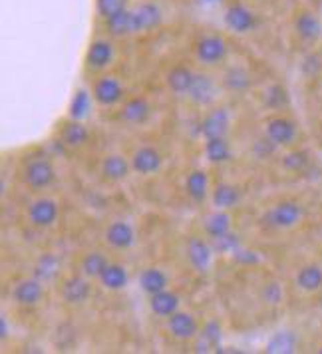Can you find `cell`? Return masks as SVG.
<instances>
[{"mask_svg": "<svg viewBox=\"0 0 322 354\" xmlns=\"http://www.w3.org/2000/svg\"><path fill=\"white\" fill-rule=\"evenodd\" d=\"M138 283H140V289L144 290L145 295L149 297V295H155V292H160V290L167 289L169 277L163 273L161 269H158V267H147V269H144V271L140 273Z\"/></svg>", "mask_w": 322, "mask_h": 354, "instance_id": "obj_24", "label": "cell"}, {"mask_svg": "<svg viewBox=\"0 0 322 354\" xmlns=\"http://www.w3.org/2000/svg\"><path fill=\"white\" fill-rule=\"evenodd\" d=\"M296 346H299V337L292 330H281L269 338L265 351L269 354H290L296 351Z\"/></svg>", "mask_w": 322, "mask_h": 354, "instance_id": "obj_30", "label": "cell"}, {"mask_svg": "<svg viewBox=\"0 0 322 354\" xmlns=\"http://www.w3.org/2000/svg\"><path fill=\"white\" fill-rule=\"evenodd\" d=\"M205 158L211 163H225L233 158V151H231V145L227 142L225 138H209L205 140Z\"/></svg>", "mask_w": 322, "mask_h": 354, "instance_id": "obj_31", "label": "cell"}, {"mask_svg": "<svg viewBox=\"0 0 322 354\" xmlns=\"http://www.w3.org/2000/svg\"><path fill=\"white\" fill-rule=\"evenodd\" d=\"M187 96L191 97V102L199 104V106H209L211 102L217 97V86L211 76L207 74H195L193 86L189 90Z\"/></svg>", "mask_w": 322, "mask_h": 354, "instance_id": "obj_20", "label": "cell"}, {"mask_svg": "<svg viewBox=\"0 0 322 354\" xmlns=\"http://www.w3.org/2000/svg\"><path fill=\"white\" fill-rule=\"evenodd\" d=\"M128 4V0H96V12L100 18H110L117 15L120 10H124Z\"/></svg>", "mask_w": 322, "mask_h": 354, "instance_id": "obj_41", "label": "cell"}, {"mask_svg": "<svg viewBox=\"0 0 322 354\" xmlns=\"http://www.w3.org/2000/svg\"><path fill=\"white\" fill-rule=\"evenodd\" d=\"M193 80L195 72L191 68H187V66L183 64L173 66V68L167 72V76H165L167 88H169L173 94H178V96H187L189 90H191V86H193Z\"/></svg>", "mask_w": 322, "mask_h": 354, "instance_id": "obj_17", "label": "cell"}, {"mask_svg": "<svg viewBox=\"0 0 322 354\" xmlns=\"http://www.w3.org/2000/svg\"><path fill=\"white\" fill-rule=\"evenodd\" d=\"M294 30H296L301 40L314 44V42L321 40L322 36V20L314 12L303 10L294 18Z\"/></svg>", "mask_w": 322, "mask_h": 354, "instance_id": "obj_13", "label": "cell"}, {"mask_svg": "<svg viewBox=\"0 0 322 354\" xmlns=\"http://www.w3.org/2000/svg\"><path fill=\"white\" fill-rule=\"evenodd\" d=\"M185 251H187V259H189V263H191V267H193L195 271L205 273L209 269L211 261H213V253H215L209 241L199 239V237H191L187 241Z\"/></svg>", "mask_w": 322, "mask_h": 354, "instance_id": "obj_12", "label": "cell"}, {"mask_svg": "<svg viewBox=\"0 0 322 354\" xmlns=\"http://www.w3.org/2000/svg\"><path fill=\"white\" fill-rule=\"evenodd\" d=\"M167 330L178 340H191L199 333V324L195 317L187 310H176L171 317H167Z\"/></svg>", "mask_w": 322, "mask_h": 354, "instance_id": "obj_8", "label": "cell"}, {"mask_svg": "<svg viewBox=\"0 0 322 354\" xmlns=\"http://www.w3.org/2000/svg\"><path fill=\"white\" fill-rule=\"evenodd\" d=\"M56 274H58V259L54 257V255H50V253L38 259V263H36V279H40L44 283V281L54 279Z\"/></svg>", "mask_w": 322, "mask_h": 354, "instance_id": "obj_36", "label": "cell"}, {"mask_svg": "<svg viewBox=\"0 0 322 354\" xmlns=\"http://www.w3.org/2000/svg\"><path fill=\"white\" fill-rule=\"evenodd\" d=\"M303 219V207L296 201H281L267 213V221L276 229H290Z\"/></svg>", "mask_w": 322, "mask_h": 354, "instance_id": "obj_5", "label": "cell"}, {"mask_svg": "<svg viewBox=\"0 0 322 354\" xmlns=\"http://www.w3.org/2000/svg\"><path fill=\"white\" fill-rule=\"evenodd\" d=\"M131 171V161H128L120 153H112L102 161V174L110 181H124Z\"/></svg>", "mask_w": 322, "mask_h": 354, "instance_id": "obj_25", "label": "cell"}, {"mask_svg": "<svg viewBox=\"0 0 322 354\" xmlns=\"http://www.w3.org/2000/svg\"><path fill=\"white\" fill-rule=\"evenodd\" d=\"M100 283L102 287L108 290H122L128 287L129 283V274L128 269L124 265H115V263H110L104 273L100 274Z\"/></svg>", "mask_w": 322, "mask_h": 354, "instance_id": "obj_29", "label": "cell"}, {"mask_svg": "<svg viewBox=\"0 0 322 354\" xmlns=\"http://www.w3.org/2000/svg\"><path fill=\"white\" fill-rule=\"evenodd\" d=\"M106 243L117 251L129 249L135 245V231L128 221H113L106 229Z\"/></svg>", "mask_w": 322, "mask_h": 354, "instance_id": "obj_14", "label": "cell"}, {"mask_svg": "<svg viewBox=\"0 0 322 354\" xmlns=\"http://www.w3.org/2000/svg\"><path fill=\"white\" fill-rule=\"evenodd\" d=\"M227 56V42L219 34H205L195 42V58L205 66L221 64Z\"/></svg>", "mask_w": 322, "mask_h": 354, "instance_id": "obj_2", "label": "cell"}, {"mask_svg": "<svg viewBox=\"0 0 322 354\" xmlns=\"http://www.w3.org/2000/svg\"><path fill=\"white\" fill-rule=\"evenodd\" d=\"M321 353H322V351H321Z\"/></svg>", "mask_w": 322, "mask_h": 354, "instance_id": "obj_47", "label": "cell"}, {"mask_svg": "<svg viewBox=\"0 0 322 354\" xmlns=\"http://www.w3.org/2000/svg\"><path fill=\"white\" fill-rule=\"evenodd\" d=\"M110 265V261L106 255H102V253H88L86 257L82 259L80 263V269H82V274L84 277H88V279H100V274L104 273V269Z\"/></svg>", "mask_w": 322, "mask_h": 354, "instance_id": "obj_34", "label": "cell"}, {"mask_svg": "<svg viewBox=\"0 0 322 354\" xmlns=\"http://www.w3.org/2000/svg\"><path fill=\"white\" fill-rule=\"evenodd\" d=\"M90 108H92V96L88 90H78L72 102H70V108H68V115L70 120H78L84 122L88 115H90Z\"/></svg>", "mask_w": 322, "mask_h": 354, "instance_id": "obj_33", "label": "cell"}, {"mask_svg": "<svg viewBox=\"0 0 322 354\" xmlns=\"http://www.w3.org/2000/svg\"><path fill=\"white\" fill-rule=\"evenodd\" d=\"M225 88L231 92H245L251 88V76L241 66H233L225 72Z\"/></svg>", "mask_w": 322, "mask_h": 354, "instance_id": "obj_35", "label": "cell"}, {"mask_svg": "<svg viewBox=\"0 0 322 354\" xmlns=\"http://www.w3.org/2000/svg\"><path fill=\"white\" fill-rule=\"evenodd\" d=\"M199 4H203V6H213V4H219L221 0H197Z\"/></svg>", "mask_w": 322, "mask_h": 354, "instance_id": "obj_46", "label": "cell"}, {"mask_svg": "<svg viewBox=\"0 0 322 354\" xmlns=\"http://www.w3.org/2000/svg\"><path fill=\"white\" fill-rule=\"evenodd\" d=\"M265 133L267 138L276 144L278 147L283 145H290L296 140V124L289 120V118H283V115H276L271 118L265 126Z\"/></svg>", "mask_w": 322, "mask_h": 354, "instance_id": "obj_6", "label": "cell"}, {"mask_svg": "<svg viewBox=\"0 0 322 354\" xmlns=\"http://www.w3.org/2000/svg\"><path fill=\"white\" fill-rule=\"evenodd\" d=\"M233 257L237 259L239 263H243V265H257L258 263V257L253 251H243L241 247L233 253Z\"/></svg>", "mask_w": 322, "mask_h": 354, "instance_id": "obj_44", "label": "cell"}, {"mask_svg": "<svg viewBox=\"0 0 322 354\" xmlns=\"http://www.w3.org/2000/svg\"><path fill=\"white\" fill-rule=\"evenodd\" d=\"M44 297V287H42V281L40 279H26V281H20L17 287L12 289V299L15 303L22 306H34L38 305Z\"/></svg>", "mask_w": 322, "mask_h": 354, "instance_id": "obj_15", "label": "cell"}, {"mask_svg": "<svg viewBox=\"0 0 322 354\" xmlns=\"http://www.w3.org/2000/svg\"><path fill=\"white\" fill-rule=\"evenodd\" d=\"M149 113H151V106L145 97H131L122 108V120L131 124V126H140L149 118Z\"/></svg>", "mask_w": 322, "mask_h": 354, "instance_id": "obj_22", "label": "cell"}, {"mask_svg": "<svg viewBox=\"0 0 322 354\" xmlns=\"http://www.w3.org/2000/svg\"><path fill=\"white\" fill-rule=\"evenodd\" d=\"M276 147H278V145L273 144L269 138H265V140H258L257 144H255V153H257L258 158H265V156H271Z\"/></svg>", "mask_w": 322, "mask_h": 354, "instance_id": "obj_43", "label": "cell"}, {"mask_svg": "<svg viewBox=\"0 0 322 354\" xmlns=\"http://www.w3.org/2000/svg\"><path fill=\"white\" fill-rule=\"evenodd\" d=\"M149 308H151V313L155 317L167 319L176 310H179V295L169 289L160 290L155 295H149Z\"/></svg>", "mask_w": 322, "mask_h": 354, "instance_id": "obj_19", "label": "cell"}, {"mask_svg": "<svg viewBox=\"0 0 322 354\" xmlns=\"http://www.w3.org/2000/svg\"><path fill=\"white\" fill-rule=\"evenodd\" d=\"M231 124V115L227 112V108H215L211 110L199 124V131L205 140L209 138H225Z\"/></svg>", "mask_w": 322, "mask_h": 354, "instance_id": "obj_10", "label": "cell"}, {"mask_svg": "<svg viewBox=\"0 0 322 354\" xmlns=\"http://www.w3.org/2000/svg\"><path fill=\"white\" fill-rule=\"evenodd\" d=\"M263 299H265V303H269V305H278L281 299H283V290H281V287H278L276 283H269V285H265V289H263Z\"/></svg>", "mask_w": 322, "mask_h": 354, "instance_id": "obj_42", "label": "cell"}, {"mask_svg": "<svg viewBox=\"0 0 322 354\" xmlns=\"http://www.w3.org/2000/svg\"><path fill=\"white\" fill-rule=\"evenodd\" d=\"M113 56H115V52H113L112 42L100 38V40H94L90 44L88 52H86V66L90 70L100 72V70H104V68H108V66L112 64Z\"/></svg>", "mask_w": 322, "mask_h": 354, "instance_id": "obj_11", "label": "cell"}, {"mask_svg": "<svg viewBox=\"0 0 322 354\" xmlns=\"http://www.w3.org/2000/svg\"><path fill=\"white\" fill-rule=\"evenodd\" d=\"M211 247H213L215 253H235L239 249V239L229 231V233L221 235V237L211 239Z\"/></svg>", "mask_w": 322, "mask_h": 354, "instance_id": "obj_40", "label": "cell"}, {"mask_svg": "<svg viewBox=\"0 0 322 354\" xmlns=\"http://www.w3.org/2000/svg\"><path fill=\"white\" fill-rule=\"evenodd\" d=\"M22 179L24 183L28 185V189L32 192H42L50 187L56 179V169L52 165V161L46 160V158H38V160H32L26 163L24 167V174H22Z\"/></svg>", "mask_w": 322, "mask_h": 354, "instance_id": "obj_1", "label": "cell"}, {"mask_svg": "<svg viewBox=\"0 0 322 354\" xmlns=\"http://www.w3.org/2000/svg\"><path fill=\"white\" fill-rule=\"evenodd\" d=\"M185 194L195 203H203L209 195V177L203 169H193L185 177Z\"/></svg>", "mask_w": 322, "mask_h": 354, "instance_id": "obj_21", "label": "cell"}, {"mask_svg": "<svg viewBox=\"0 0 322 354\" xmlns=\"http://www.w3.org/2000/svg\"><path fill=\"white\" fill-rule=\"evenodd\" d=\"M92 96L100 106H115L124 97V86L113 76H102L92 88Z\"/></svg>", "mask_w": 322, "mask_h": 354, "instance_id": "obj_9", "label": "cell"}, {"mask_svg": "<svg viewBox=\"0 0 322 354\" xmlns=\"http://www.w3.org/2000/svg\"><path fill=\"white\" fill-rule=\"evenodd\" d=\"M211 201H213L215 209H235L241 203V192L235 185L219 183V185H215V189L211 194Z\"/></svg>", "mask_w": 322, "mask_h": 354, "instance_id": "obj_23", "label": "cell"}, {"mask_svg": "<svg viewBox=\"0 0 322 354\" xmlns=\"http://www.w3.org/2000/svg\"><path fill=\"white\" fill-rule=\"evenodd\" d=\"M92 295V285L88 277H70L62 285V299L70 305H80Z\"/></svg>", "mask_w": 322, "mask_h": 354, "instance_id": "obj_18", "label": "cell"}, {"mask_svg": "<svg viewBox=\"0 0 322 354\" xmlns=\"http://www.w3.org/2000/svg\"><path fill=\"white\" fill-rule=\"evenodd\" d=\"M296 287L305 292H316L322 290V267L321 265H305L303 269H299V273L294 277Z\"/></svg>", "mask_w": 322, "mask_h": 354, "instance_id": "obj_28", "label": "cell"}, {"mask_svg": "<svg viewBox=\"0 0 322 354\" xmlns=\"http://www.w3.org/2000/svg\"><path fill=\"white\" fill-rule=\"evenodd\" d=\"M265 104H267V108H271V110H283V108L289 104V94H287V90H285L283 86H278V84L271 86V88L267 90V94H265Z\"/></svg>", "mask_w": 322, "mask_h": 354, "instance_id": "obj_38", "label": "cell"}, {"mask_svg": "<svg viewBox=\"0 0 322 354\" xmlns=\"http://www.w3.org/2000/svg\"><path fill=\"white\" fill-rule=\"evenodd\" d=\"M58 213H60L58 211V203L54 199L40 197V199H36V201L30 203V207H28V219H30V223L34 227L44 229V227H52L56 223Z\"/></svg>", "mask_w": 322, "mask_h": 354, "instance_id": "obj_7", "label": "cell"}, {"mask_svg": "<svg viewBox=\"0 0 322 354\" xmlns=\"http://www.w3.org/2000/svg\"><path fill=\"white\" fill-rule=\"evenodd\" d=\"M201 340H203V346L219 351L221 348V328H219V324L215 321L207 322L201 328Z\"/></svg>", "mask_w": 322, "mask_h": 354, "instance_id": "obj_39", "label": "cell"}, {"mask_svg": "<svg viewBox=\"0 0 322 354\" xmlns=\"http://www.w3.org/2000/svg\"><path fill=\"white\" fill-rule=\"evenodd\" d=\"M225 26L235 34H247L257 28V17L251 8H247L241 2L229 4L225 10Z\"/></svg>", "mask_w": 322, "mask_h": 354, "instance_id": "obj_3", "label": "cell"}, {"mask_svg": "<svg viewBox=\"0 0 322 354\" xmlns=\"http://www.w3.org/2000/svg\"><path fill=\"white\" fill-rule=\"evenodd\" d=\"M133 18H135V30L140 32H149L155 30L163 20V12L155 2H144L133 10Z\"/></svg>", "mask_w": 322, "mask_h": 354, "instance_id": "obj_16", "label": "cell"}, {"mask_svg": "<svg viewBox=\"0 0 322 354\" xmlns=\"http://www.w3.org/2000/svg\"><path fill=\"white\" fill-rule=\"evenodd\" d=\"M129 161H131V171L138 176H153L163 165L161 153L151 145H144V147L135 149Z\"/></svg>", "mask_w": 322, "mask_h": 354, "instance_id": "obj_4", "label": "cell"}, {"mask_svg": "<svg viewBox=\"0 0 322 354\" xmlns=\"http://www.w3.org/2000/svg\"><path fill=\"white\" fill-rule=\"evenodd\" d=\"M6 337H8V326H6V319L2 317V319H0V338L4 340Z\"/></svg>", "mask_w": 322, "mask_h": 354, "instance_id": "obj_45", "label": "cell"}, {"mask_svg": "<svg viewBox=\"0 0 322 354\" xmlns=\"http://www.w3.org/2000/svg\"><path fill=\"white\" fill-rule=\"evenodd\" d=\"M106 28L112 36H129V34H138L135 30V18H133V10H120L117 15L106 18Z\"/></svg>", "mask_w": 322, "mask_h": 354, "instance_id": "obj_27", "label": "cell"}, {"mask_svg": "<svg viewBox=\"0 0 322 354\" xmlns=\"http://www.w3.org/2000/svg\"><path fill=\"white\" fill-rule=\"evenodd\" d=\"M90 140V131L84 126V122H78V120H70L66 122L62 129H60V142L66 145V147H82Z\"/></svg>", "mask_w": 322, "mask_h": 354, "instance_id": "obj_26", "label": "cell"}, {"mask_svg": "<svg viewBox=\"0 0 322 354\" xmlns=\"http://www.w3.org/2000/svg\"><path fill=\"white\" fill-rule=\"evenodd\" d=\"M308 161H310L308 151H305V149H296V151H290V153H287V156L283 158V167H285L287 171L299 174V171H303L306 165H308Z\"/></svg>", "mask_w": 322, "mask_h": 354, "instance_id": "obj_37", "label": "cell"}, {"mask_svg": "<svg viewBox=\"0 0 322 354\" xmlns=\"http://www.w3.org/2000/svg\"><path fill=\"white\" fill-rule=\"evenodd\" d=\"M203 229L205 233L209 235V239H215V237H221L231 231V217L229 213L223 209H217L215 213H211L205 217V223H203Z\"/></svg>", "mask_w": 322, "mask_h": 354, "instance_id": "obj_32", "label": "cell"}]
</instances>
